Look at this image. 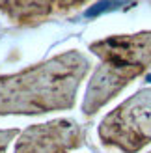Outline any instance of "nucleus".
Returning a JSON list of instances; mask_svg holds the SVG:
<instances>
[{
    "label": "nucleus",
    "mask_w": 151,
    "mask_h": 153,
    "mask_svg": "<svg viewBox=\"0 0 151 153\" xmlns=\"http://www.w3.org/2000/svg\"><path fill=\"white\" fill-rule=\"evenodd\" d=\"M104 65L95 73L84 101V112L93 114L112 99L132 76L140 75L151 62V34L112 37L93 45Z\"/></svg>",
    "instance_id": "obj_1"
},
{
    "label": "nucleus",
    "mask_w": 151,
    "mask_h": 153,
    "mask_svg": "<svg viewBox=\"0 0 151 153\" xmlns=\"http://www.w3.org/2000/svg\"><path fill=\"white\" fill-rule=\"evenodd\" d=\"M99 136L104 144L136 153L151 142V90L138 91L103 120Z\"/></svg>",
    "instance_id": "obj_2"
},
{
    "label": "nucleus",
    "mask_w": 151,
    "mask_h": 153,
    "mask_svg": "<svg viewBox=\"0 0 151 153\" xmlns=\"http://www.w3.org/2000/svg\"><path fill=\"white\" fill-rule=\"evenodd\" d=\"M80 144V129L73 121H52L32 127L17 142L15 153H69Z\"/></svg>",
    "instance_id": "obj_3"
},
{
    "label": "nucleus",
    "mask_w": 151,
    "mask_h": 153,
    "mask_svg": "<svg viewBox=\"0 0 151 153\" xmlns=\"http://www.w3.org/2000/svg\"><path fill=\"white\" fill-rule=\"evenodd\" d=\"M15 133L17 131H0V153H4V149L7 148V142Z\"/></svg>",
    "instance_id": "obj_4"
}]
</instances>
